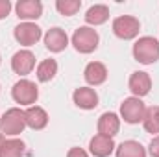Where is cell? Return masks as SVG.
<instances>
[{
    "label": "cell",
    "instance_id": "1",
    "mask_svg": "<svg viewBox=\"0 0 159 157\" xmlns=\"http://www.w3.org/2000/svg\"><path fill=\"white\" fill-rule=\"evenodd\" d=\"M133 57H135V61H139L143 65L156 63L159 59V41L150 35L139 37L133 44Z\"/></svg>",
    "mask_w": 159,
    "mask_h": 157
},
{
    "label": "cell",
    "instance_id": "2",
    "mask_svg": "<svg viewBox=\"0 0 159 157\" xmlns=\"http://www.w3.org/2000/svg\"><path fill=\"white\" fill-rule=\"evenodd\" d=\"M26 128V117L20 107H11L0 117V133L6 135H20Z\"/></svg>",
    "mask_w": 159,
    "mask_h": 157
},
{
    "label": "cell",
    "instance_id": "3",
    "mask_svg": "<svg viewBox=\"0 0 159 157\" xmlns=\"http://www.w3.org/2000/svg\"><path fill=\"white\" fill-rule=\"evenodd\" d=\"M98 43H100L98 32L94 28H91V26H81L72 35V46L76 48V52H80V54L94 52L98 48Z\"/></svg>",
    "mask_w": 159,
    "mask_h": 157
},
{
    "label": "cell",
    "instance_id": "4",
    "mask_svg": "<svg viewBox=\"0 0 159 157\" xmlns=\"http://www.w3.org/2000/svg\"><path fill=\"white\" fill-rule=\"evenodd\" d=\"M11 96H13V100L17 104L32 107L37 102V98H39V89L30 79H19L13 85V89H11Z\"/></svg>",
    "mask_w": 159,
    "mask_h": 157
},
{
    "label": "cell",
    "instance_id": "5",
    "mask_svg": "<svg viewBox=\"0 0 159 157\" xmlns=\"http://www.w3.org/2000/svg\"><path fill=\"white\" fill-rule=\"evenodd\" d=\"M141 32V22L139 19L131 15H120L113 20V34L122 41H131L135 39Z\"/></svg>",
    "mask_w": 159,
    "mask_h": 157
},
{
    "label": "cell",
    "instance_id": "6",
    "mask_svg": "<svg viewBox=\"0 0 159 157\" xmlns=\"http://www.w3.org/2000/svg\"><path fill=\"white\" fill-rule=\"evenodd\" d=\"M146 113V105L141 98L129 96L120 104V118H124V122L128 124H139L144 120Z\"/></svg>",
    "mask_w": 159,
    "mask_h": 157
},
{
    "label": "cell",
    "instance_id": "7",
    "mask_svg": "<svg viewBox=\"0 0 159 157\" xmlns=\"http://www.w3.org/2000/svg\"><path fill=\"white\" fill-rule=\"evenodd\" d=\"M13 37L22 46H32L43 37V30L35 22H20L13 30Z\"/></svg>",
    "mask_w": 159,
    "mask_h": 157
},
{
    "label": "cell",
    "instance_id": "8",
    "mask_svg": "<svg viewBox=\"0 0 159 157\" xmlns=\"http://www.w3.org/2000/svg\"><path fill=\"white\" fill-rule=\"evenodd\" d=\"M11 69L19 76H26L35 69V56L30 50H19L11 57Z\"/></svg>",
    "mask_w": 159,
    "mask_h": 157
},
{
    "label": "cell",
    "instance_id": "9",
    "mask_svg": "<svg viewBox=\"0 0 159 157\" xmlns=\"http://www.w3.org/2000/svg\"><path fill=\"white\" fill-rule=\"evenodd\" d=\"M15 11L19 19H22L24 22H32L43 15V4L39 0H19L15 4Z\"/></svg>",
    "mask_w": 159,
    "mask_h": 157
},
{
    "label": "cell",
    "instance_id": "10",
    "mask_svg": "<svg viewBox=\"0 0 159 157\" xmlns=\"http://www.w3.org/2000/svg\"><path fill=\"white\" fill-rule=\"evenodd\" d=\"M128 87H129V91H131V94H133L135 98H143V96H146V94L150 92V89H152V78H150L148 72L137 70V72H133V74L129 76Z\"/></svg>",
    "mask_w": 159,
    "mask_h": 157
},
{
    "label": "cell",
    "instance_id": "11",
    "mask_svg": "<svg viewBox=\"0 0 159 157\" xmlns=\"http://www.w3.org/2000/svg\"><path fill=\"white\" fill-rule=\"evenodd\" d=\"M44 46L50 52H54V54L63 52L69 46V35H67V32L61 30V28H50L44 34Z\"/></svg>",
    "mask_w": 159,
    "mask_h": 157
},
{
    "label": "cell",
    "instance_id": "12",
    "mask_svg": "<svg viewBox=\"0 0 159 157\" xmlns=\"http://www.w3.org/2000/svg\"><path fill=\"white\" fill-rule=\"evenodd\" d=\"M72 100L74 104L78 105L80 109H85V111H91L98 105V94L94 89L91 87H80L72 92Z\"/></svg>",
    "mask_w": 159,
    "mask_h": 157
},
{
    "label": "cell",
    "instance_id": "13",
    "mask_svg": "<svg viewBox=\"0 0 159 157\" xmlns=\"http://www.w3.org/2000/svg\"><path fill=\"white\" fill-rule=\"evenodd\" d=\"M115 142L111 137H104V135H94L89 142V152L94 157H109L115 152Z\"/></svg>",
    "mask_w": 159,
    "mask_h": 157
},
{
    "label": "cell",
    "instance_id": "14",
    "mask_svg": "<svg viewBox=\"0 0 159 157\" xmlns=\"http://www.w3.org/2000/svg\"><path fill=\"white\" fill-rule=\"evenodd\" d=\"M120 131V117L117 113H104L102 117L98 118V135H104V137H115Z\"/></svg>",
    "mask_w": 159,
    "mask_h": 157
},
{
    "label": "cell",
    "instance_id": "15",
    "mask_svg": "<svg viewBox=\"0 0 159 157\" xmlns=\"http://www.w3.org/2000/svg\"><path fill=\"white\" fill-rule=\"evenodd\" d=\"M83 78H85V81H87L89 85H93V87L102 85V83L107 79V69H106V65L100 63V61H91V63L85 67V70H83Z\"/></svg>",
    "mask_w": 159,
    "mask_h": 157
},
{
    "label": "cell",
    "instance_id": "16",
    "mask_svg": "<svg viewBox=\"0 0 159 157\" xmlns=\"http://www.w3.org/2000/svg\"><path fill=\"white\" fill-rule=\"evenodd\" d=\"M24 117H26V126H28L30 129L39 131V129H44V128L48 126V113H46L43 107H39V105L28 107V109L24 111Z\"/></svg>",
    "mask_w": 159,
    "mask_h": 157
},
{
    "label": "cell",
    "instance_id": "17",
    "mask_svg": "<svg viewBox=\"0 0 159 157\" xmlns=\"http://www.w3.org/2000/svg\"><path fill=\"white\" fill-rule=\"evenodd\" d=\"M109 19V7L104 4H94L85 13V22L89 26H100Z\"/></svg>",
    "mask_w": 159,
    "mask_h": 157
},
{
    "label": "cell",
    "instance_id": "18",
    "mask_svg": "<svg viewBox=\"0 0 159 157\" xmlns=\"http://www.w3.org/2000/svg\"><path fill=\"white\" fill-rule=\"evenodd\" d=\"M117 157H146V150L137 141H124L115 148Z\"/></svg>",
    "mask_w": 159,
    "mask_h": 157
},
{
    "label": "cell",
    "instance_id": "19",
    "mask_svg": "<svg viewBox=\"0 0 159 157\" xmlns=\"http://www.w3.org/2000/svg\"><path fill=\"white\" fill-rule=\"evenodd\" d=\"M57 74V61L56 59H44L37 65V79L41 83H48Z\"/></svg>",
    "mask_w": 159,
    "mask_h": 157
},
{
    "label": "cell",
    "instance_id": "20",
    "mask_svg": "<svg viewBox=\"0 0 159 157\" xmlns=\"http://www.w3.org/2000/svg\"><path fill=\"white\" fill-rule=\"evenodd\" d=\"M143 126H144V131H146V133H152V135L159 133V105L146 107Z\"/></svg>",
    "mask_w": 159,
    "mask_h": 157
},
{
    "label": "cell",
    "instance_id": "21",
    "mask_svg": "<svg viewBox=\"0 0 159 157\" xmlns=\"http://www.w3.org/2000/svg\"><path fill=\"white\" fill-rule=\"evenodd\" d=\"M0 157H24V142L20 139H6Z\"/></svg>",
    "mask_w": 159,
    "mask_h": 157
},
{
    "label": "cell",
    "instance_id": "22",
    "mask_svg": "<svg viewBox=\"0 0 159 157\" xmlns=\"http://www.w3.org/2000/svg\"><path fill=\"white\" fill-rule=\"evenodd\" d=\"M81 7V2L80 0H57L56 2V9L63 15V17H72L76 15Z\"/></svg>",
    "mask_w": 159,
    "mask_h": 157
},
{
    "label": "cell",
    "instance_id": "23",
    "mask_svg": "<svg viewBox=\"0 0 159 157\" xmlns=\"http://www.w3.org/2000/svg\"><path fill=\"white\" fill-rule=\"evenodd\" d=\"M148 152H150V155H152V157H159V135H156V137L150 141Z\"/></svg>",
    "mask_w": 159,
    "mask_h": 157
},
{
    "label": "cell",
    "instance_id": "24",
    "mask_svg": "<svg viewBox=\"0 0 159 157\" xmlns=\"http://www.w3.org/2000/svg\"><path fill=\"white\" fill-rule=\"evenodd\" d=\"M11 11V2L9 0H0V20L6 19Z\"/></svg>",
    "mask_w": 159,
    "mask_h": 157
},
{
    "label": "cell",
    "instance_id": "25",
    "mask_svg": "<svg viewBox=\"0 0 159 157\" xmlns=\"http://www.w3.org/2000/svg\"><path fill=\"white\" fill-rule=\"evenodd\" d=\"M67 157H89V155H87V152L81 150V148H70L69 154H67Z\"/></svg>",
    "mask_w": 159,
    "mask_h": 157
},
{
    "label": "cell",
    "instance_id": "26",
    "mask_svg": "<svg viewBox=\"0 0 159 157\" xmlns=\"http://www.w3.org/2000/svg\"><path fill=\"white\" fill-rule=\"evenodd\" d=\"M4 142H6V137L0 133V150H2V146H4Z\"/></svg>",
    "mask_w": 159,
    "mask_h": 157
},
{
    "label": "cell",
    "instance_id": "27",
    "mask_svg": "<svg viewBox=\"0 0 159 157\" xmlns=\"http://www.w3.org/2000/svg\"><path fill=\"white\" fill-rule=\"evenodd\" d=\"M0 61H2V57H0Z\"/></svg>",
    "mask_w": 159,
    "mask_h": 157
}]
</instances>
